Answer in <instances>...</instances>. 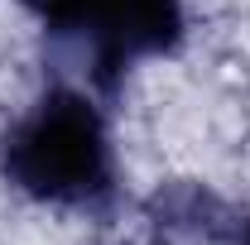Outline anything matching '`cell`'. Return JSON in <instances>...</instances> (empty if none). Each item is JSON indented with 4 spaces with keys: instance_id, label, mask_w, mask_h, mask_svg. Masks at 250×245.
I'll return each instance as SVG.
<instances>
[{
    "instance_id": "cell-1",
    "label": "cell",
    "mask_w": 250,
    "mask_h": 245,
    "mask_svg": "<svg viewBox=\"0 0 250 245\" xmlns=\"http://www.w3.org/2000/svg\"><path fill=\"white\" fill-rule=\"evenodd\" d=\"M5 178L34 202L101 212L116 197L111 135L92 101L72 87H48L0 144Z\"/></svg>"
},
{
    "instance_id": "cell-2",
    "label": "cell",
    "mask_w": 250,
    "mask_h": 245,
    "mask_svg": "<svg viewBox=\"0 0 250 245\" xmlns=\"http://www.w3.org/2000/svg\"><path fill=\"white\" fill-rule=\"evenodd\" d=\"M24 10L87 62L101 92H116L140 58L173 53L183 39V0H24Z\"/></svg>"
},
{
    "instance_id": "cell-3",
    "label": "cell",
    "mask_w": 250,
    "mask_h": 245,
    "mask_svg": "<svg viewBox=\"0 0 250 245\" xmlns=\"http://www.w3.org/2000/svg\"><path fill=\"white\" fill-rule=\"evenodd\" d=\"M241 245H250V221H246V231H241Z\"/></svg>"
}]
</instances>
